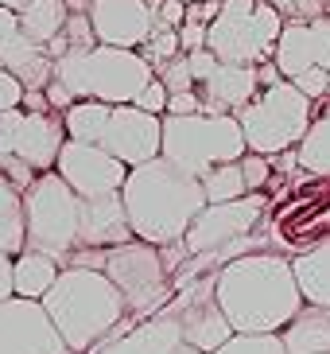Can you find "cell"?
<instances>
[{
	"mask_svg": "<svg viewBox=\"0 0 330 354\" xmlns=\"http://www.w3.org/2000/svg\"><path fill=\"white\" fill-rule=\"evenodd\" d=\"M217 304L229 315L233 331L280 335L307 300L295 281L291 257L272 250H253L217 269Z\"/></svg>",
	"mask_w": 330,
	"mask_h": 354,
	"instance_id": "cell-1",
	"label": "cell"
},
{
	"mask_svg": "<svg viewBox=\"0 0 330 354\" xmlns=\"http://www.w3.org/2000/svg\"><path fill=\"white\" fill-rule=\"evenodd\" d=\"M124 210L133 222V234L155 245H175L186 238L191 222L206 207L202 179L171 164L167 156H155L148 164H136L124 179Z\"/></svg>",
	"mask_w": 330,
	"mask_h": 354,
	"instance_id": "cell-2",
	"label": "cell"
},
{
	"mask_svg": "<svg viewBox=\"0 0 330 354\" xmlns=\"http://www.w3.org/2000/svg\"><path fill=\"white\" fill-rule=\"evenodd\" d=\"M43 308L51 312L55 327L74 354H93L128 315L124 292L101 269H86V265H66L51 292L43 296Z\"/></svg>",
	"mask_w": 330,
	"mask_h": 354,
	"instance_id": "cell-3",
	"label": "cell"
},
{
	"mask_svg": "<svg viewBox=\"0 0 330 354\" xmlns=\"http://www.w3.org/2000/svg\"><path fill=\"white\" fill-rule=\"evenodd\" d=\"M66 265H86V269H101L128 300V312L148 319L167 300L175 296V269L167 261L164 245L144 238H128L121 245H101V250H74Z\"/></svg>",
	"mask_w": 330,
	"mask_h": 354,
	"instance_id": "cell-4",
	"label": "cell"
},
{
	"mask_svg": "<svg viewBox=\"0 0 330 354\" xmlns=\"http://www.w3.org/2000/svg\"><path fill=\"white\" fill-rule=\"evenodd\" d=\"M55 78L70 90L74 102L97 97L109 105H124L140 97V90L155 78V66L133 47L93 43V47H74L62 59H55Z\"/></svg>",
	"mask_w": 330,
	"mask_h": 354,
	"instance_id": "cell-5",
	"label": "cell"
},
{
	"mask_svg": "<svg viewBox=\"0 0 330 354\" xmlns=\"http://www.w3.org/2000/svg\"><path fill=\"white\" fill-rule=\"evenodd\" d=\"M249 152L245 129L237 113H164V152L171 164H179L191 176H206L210 167L241 160Z\"/></svg>",
	"mask_w": 330,
	"mask_h": 354,
	"instance_id": "cell-6",
	"label": "cell"
},
{
	"mask_svg": "<svg viewBox=\"0 0 330 354\" xmlns=\"http://www.w3.org/2000/svg\"><path fill=\"white\" fill-rule=\"evenodd\" d=\"M241 129H245L249 152H264V156H280L291 152L307 136L311 121H315V102L303 94L291 78L264 86L253 102L237 113Z\"/></svg>",
	"mask_w": 330,
	"mask_h": 354,
	"instance_id": "cell-7",
	"label": "cell"
},
{
	"mask_svg": "<svg viewBox=\"0 0 330 354\" xmlns=\"http://www.w3.org/2000/svg\"><path fill=\"white\" fill-rule=\"evenodd\" d=\"M23 218H28V245L47 250L66 265L78 250V230H82V195L66 183V179L47 167L35 176L23 191Z\"/></svg>",
	"mask_w": 330,
	"mask_h": 354,
	"instance_id": "cell-8",
	"label": "cell"
},
{
	"mask_svg": "<svg viewBox=\"0 0 330 354\" xmlns=\"http://www.w3.org/2000/svg\"><path fill=\"white\" fill-rule=\"evenodd\" d=\"M284 16L269 0H222V12L210 24L206 47L222 63H249L260 66L276 55Z\"/></svg>",
	"mask_w": 330,
	"mask_h": 354,
	"instance_id": "cell-9",
	"label": "cell"
},
{
	"mask_svg": "<svg viewBox=\"0 0 330 354\" xmlns=\"http://www.w3.org/2000/svg\"><path fill=\"white\" fill-rule=\"evenodd\" d=\"M66 145V125L59 109H0V156H16L35 171L59 164V152Z\"/></svg>",
	"mask_w": 330,
	"mask_h": 354,
	"instance_id": "cell-10",
	"label": "cell"
},
{
	"mask_svg": "<svg viewBox=\"0 0 330 354\" xmlns=\"http://www.w3.org/2000/svg\"><path fill=\"white\" fill-rule=\"evenodd\" d=\"M264 210H269V195L264 191H249V195L229 198V203H206L183 238L186 253H210L237 238L257 234V226L264 222Z\"/></svg>",
	"mask_w": 330,
	"mask_h": 354,
	"instance_id": "cell-11",
	"label": "cell"
},
{
	"mask_svg": "<svg viewBox=\"0 0 330 354\" xmlns=\"http://www.w3.org/2000/svg\"><path fill=\"white\" fill-rule=\"evenodd\" d=\"M171 312H179V323H183V343L198 346V351L214 354L222 343L233 339V323L229 315L222 312V304H217V272H206V277H198V281L183 284V288L167 300Z\"/></svg>",
	"mask_w": 330,
	"mask_h": 354,
	"instance_id": "cell-12",
	"label": "cell"
},
{
	"mask_svg": "<svg viewBox=\"0 0 330 354\" xmlns=\"http://www.w3.org/2000/svg\"><path fill=\"white\" fill-rule=\"evenodd\" d=\"M0 354H74L43 300L12 296L0 304Z\"/></svg>",
	"mask_w": 330,
	"mask_h": 354,
	"instance_id": "cell-13",
	"label": "cell"
},
{
	"mask_svg": "<svg viewBox=\"0 0 330 354\" xmlns=\"http://www.w3.org/2000/svg\"><path fill=\"white\" fill-rule=\"evenodd\" d=\"M55 171H59V176L66 179L82 198H97V195H113V191H121L133 167L124 164L121 156H113L109 148L66 136Z\"/></svg>",
	"mask_w": 330,
	"mask_h": 354,
	"instance_id": "cell-14",
	"label": "cell"
},
{
	"mask_svg": "<svg viewBox=\"0 0 330 354\" xmlns=\"http://www.w3.org/2000/svg\"><path fill=\"white\" fill-rule=\"evenodd\" d=\"M101 148H109L113 156H121L128 167L148 164L164 152V117L140 109L136 102L113 105L109 129L101 136Z\"/></svg>",
	"mask_w": 330,
	"mask_h": 354,
	"instance_id": "cell-15",
	"label": "cell"
},
{
	"mask_svg": "<svg viewBox=\"0 0 330 354\" xmlns=\"http://www.w3.org/2000/svg\"><path fill=\"white\" fill-rule=\"evenodd\" d=\"M90 24L97 43L140 51L159 24V12H155V0H93Z\"/></svg>",
	"mask_w": 330,
	"mask_h": 354,
	"instance_id": "cell-16",
	"label": "cell"
},
{
	"mask_svg": "<svg viewBox=\"0 0 330 354\" xmlns=\"http://www.w3.org/2000/svg\"><path fill=\"white\" fill-rule=\"evenodd\" d=\"M0 66H8L28 90H47L55 78V55L31 39L20 24V12L0 4Z\"/></svg>",
	"mask_w": 330,
	"mask_h": 354,
	"instance_id": "cell-17",
	"label": "cell"
},
{
	"mask_svg": "<svg viewBox=\"0 0 330 354\" xmlns=\"http://www.w3.org/2000/svg\"><path fill=\"white\" fill-rule=\"evenodd\" d=\"M272 59L284 78H300L307 71H330V12L319 20L284 24Z\"/></svg>",
	"mask_w": 330,
	"mask_h": 354,
	"instance_id": "cell-18",
	"label": "cell"
},
{
	"mask_svg": "<svg viewBox=\"0 0 330 354\" xmlns=\"http://www.w3.org/2000/svg\"><path fill=\"white\" fill-rule=\"evenodd\" d=\"M260 90H264L260 86V66H249V63H217L198 82L206 113H241Z\"/></svg>",
	"mask_w": 330,
	"mask_h": 354,
	"instance_id": "cell-19",
	"label": "cell"
},
{
	"mask_svg": "<svg viewBox=\"0 0 330 354\" xmlns=\"http://www.w3.org/2000/svg\"><path fill=\"white\" fill-rule=\"evenodd\" d=\"M183 346V323L179 312L171 308H159L155 315L140 319L133 331L117 335L109 343H101L93 354H175Z\"/></svg>",
	"mask_w": 330,
	"mask_h": 354,
	"instance_id": "cell-20",
	"label": "cell"
},
{
	"mask_svg": "<svg viewBox=\"0 0 330 354\" xmlns=\"http://www.w3.org/2000/svg\"><path fill=\"white\" fill-rule=\"evenodd\" d=\"M136 238L128 210H124V195H97L82 198V230H78V250H101V245H121V241Z\"/></svg>",
	"mask_w": 330,
	"mask_h": 354,
	"instance_id": "cell-21",
	"label": "cell"
},
{
	"mask_svg": "<svg viewBox=\"0 0 330 354\" xmlns=\"http://www.w3.org/2000/svg\"><path fill=\"white\" fill-rule=\"evenodd\" d=\"M288 354H330V308L303 304L295 319L280 331Z\"/></svg>",
	"mask_w": 330,
	"mask_h": 354,
	"instance_id": "cell-22",
	"label": "cell"
},
{
	"mask_svg": "<svg viewBox=\"0 0 330 354\" xmlns=\"http://www.w3.org/2000/svg\"><path fill=\"white\" fill-rule=\"evenodd\" d=\"M66 269L55 253L47 250H35V245H28V250L16 253V296H28V300H43L47 292H51V284L59 281V272Z\"/></svg>",
	"mask_w": 330,
	"mask_h": 354,
	"instance_id": "cell-23",
	"label": "cell"
},
{
	"mask_svg": "<svg viewBox=\"0 0 330 354\" xmlns=\"http://www.w3.org/2000/svg\"><path fill=\"white\" fill-rule=\"evenodd\" d=\"M291 265H295V281H300L303 300L330 308V238L303 253H295Z\"/></svg>",
	"mask_w": 330,
	"mask_h": 354,
	"instance_id": "cell-24",
	"label": "cell"
},
{
	"mask_svg": "<svg viewBox=\"0 0 330 354\" xmlns=\"http://www.w3.org/2000/svg\"><path fill=\"white\" fill-rule=\"evenodd\" d=\"M66 20H70V4L66 0H31L20 8V24L31 39L51 51V43L62 39L66 32Z\"/></svg>",
	"mask_w": 330,
	"mask_h": 354,
	"instance_id": "cell-25",
	"label": "cell"
},
{
	"mask_svg": "<svg viewBox=\"0 0 330 354\" xmlns=\"http://www.w3.org/2000/svg\"><path fill=\"white\" fill-rule=\"evenodd\" d=\"M0 250H28V218H23V191L0 171Z\"/></svg>",
	"mask_w": 330,
	"mask_h": 354,
	"instance_id": "cell-26",
	"label": "cell"
},
{
	"mask_svg": "<svg viewBox=\"0 0 330 354\" xmlns=\"http://www.w3.org/2000/svg\"><path fill=\"white\" fill-rule=\"evenodd\" d=\"M109 117H113V105H109V102L78 97L70 109H62V125H66V136H74V140L101 145L105 129H109Z\"/></svg>",
	"mask_w": 330,
	"mask_h": 354,
	"instance_id": "cell-27",
	"label": "cell"
},
{
	"mask_svg": "<svg viewBox=\"0 0 330 354\" xmlns=\"http://www.w3.org/2000/svg\"><path fill=\"white\" fill-rule=\"evenodd\" d=\"M295 164H300L303 171H311V176L330 179V102H327L322 113H315L307 136L295 145Z\"/></svg>",
	"mask_w": 330,
	"mask_h": 354,
	"instance_id": "cell-28",
	"label": "cell"
},
{
	"mask_svg": "<svg viewBox=\"0 0 330 354\" xmlns=\"http://www.w3.org/2000/svg\"><path fill=\"white\" fill-rule=\"evenodd\" d=\"M202 187H206V203H229V198L249 195L245 171H241V160H229V164H217L202 176Z\"/></svg>",
	"mask_w": 330,
	"mask_h": 354,
	"instance_id": "cell-29",
	"label": "cell"
},
{
	"mask_svg": "<svg viewBox=\"0 0 330 354\" xmlns=\"http://www.w3.org/2000/svg\"><path fill=\"white\" fill-rule=\"evenodd\" d=\"M140 55H144V59H148L152 66H159V63H167V59L183 55V39H179V28H171V24H155V32L144 39Z\"/></svg>",
	"mask_w": 330,
	"mask_h": 354,
	"instance_id": "cell-30",
	"label": "cell"
},
{
	"mask_svg": "<svg viewBox=\"0 0 330 354\" xmlns=\"http://www.w3.org/2000/svg\"><path fill=\"white\" fill-rule=\"evenodd\" d=\"M214 354H288V346H284V339H280L276 331L269 335H233L229 343H222Z\"/></svg>",
	"mask_w": 330,
	"mask_h": 354,
	"instance_id": "cell-31",
	"label": "cell"
},
{
	"mask_svg": "<svg viewBox=\"0 0 330 354\" xmlns=\"http://www.w3.org/2000/svg\"><path fill=\"white\" fill-rule=\"evenodd\" d=\"M155 78H159V82H164L167 90H171V94H179V90H198L195 71H191V59H186V51L155 66Z\"/></svg>",
	"mask_w": 330,
	"mask_h": 354,
	"instance_id": "cell-32",
	"label": "cell"
},
{
	"mask_svg": "<svg viewBox=\"0 0 330 354\" xmlns=\"http://www.w3.org/2000/svg\"><path fill=\"white\" fill-rule=\"evenodd\" d=\"M269 4L288 24H295V20H319V16H327V12H330V0H269Z\"/></svg>",
	"mask_w": 330,
	"mask_h": 354,
	"instance_id": "cell-33",
	"label": "cell"
},
{
	"mask_svg": "<svg viewBox=\"0 0 330 354\" xmlns=\"http://www.w3.org/2000/svg\"><path fill=\"white\" fill-rule=\"evenodd\" d=\"M241 171H245L249 191H264V183L272 179V156H264V152H245L241 156Z\"/></svg>",
	"mask_w": 330,
	"mask_h": 354,
	"instance_id": "cell-34",
	"label": "cell"
},
{
	"mask_svg": "<svg viewBox=\"0 0 330 354\" xmlns=\"http://www.w3.org/2000/svg\"><path fill=\"white\" fill-rule=\"evenodd\" d=\"M167 102H171V90H167L159 78H152V82L140 90V97H136V105H140V109H148V113H159V117L167 113Z\"/></svg>",
	"mask_w": 330,
	"mask_h": 354,
	"instance_id": "cell-35",
	"label": "cell"
},
{
	"mask_svg": "<svg viewBox=\"0 0 330 354\" xmlns=\"http://www.w3.org/2000/svg\"><path fill=\"white\" fill-rule=\"evenodd\" d=\"M23 97H28V86L8 66H0V109H16V105H23Z\"/></svg>",
	"mask_w": 330,
	"mask_h": 354,
	"instance_id": "cell-36",
	"label": "cell"
},
{
	"mask_svg": "<svg viewBox=\"0 0 330 354\" xmlns=\"http://www.w3.org/2000/svg\"><path fill=\"white\" fill-rule=\"evenodd\" d=\"M16 296V253L0 250V304Z\"/></svg>",
	"mask_w": 330,
	"mask_h": 354,
	"instance_id": "cell-37",
	"label": "cell"
},
{
	"mask_svg": "<svg viewBox=\"0 0 330 354\" xmlns=\"http://www.w3.org/2000/svg\"><path fill=\"white\" fill-rule=\"evenodd\" d=\"M206 35H210V28H206V24H195V20H183V28H179L183 51H198V47H206Z\"/></svg>",
	"mask_w": 330,
	"mask_h": 354,
	"instance_id": "cell-38",
	"label": "cell"
},
{
	"mask_svg": "<svg viewBox=\"0 0 330 354\" xmlns=\"http://www.w3.org/2000/svg\"><path fill=\"white\" fill-rule=\"evenodd\" d=\"M222 12V0H191L186 4V20H195V24H214V16Z\"/></svg>",
	"mask_w": 330,
	"mask_h": 354,
	"instance_id": "cell-39",
	"label": "cell"
},
{
	"mask_svg": "<svg viewBox=\"0 0 330 354\" xmlns=\"http://www.w3.org/2000/svg\"><path fill=\"white\" fill-rule=\"evenodd\" d=\"M198 109H202V94L198 90H179L167 102V113H198Z\"/></svg>",
	"mask_w": 330,
	"mask_h": 354,
	"instance_id": "cell-40",
	"label": "cell"
},
{
	"mask_svg": "<svg viewBox=\"0 0 330 354\" xmlns=\"http://www.w3.org/2000/svg\"><path fill=\"white\" fill-rule=\"evenodd\" d=\"M0 4H4V8H16V12H20L23 4H31V0H0Z\"/></svg>",
	"mask_w": 330,
	"mask_h": 354,
	"instance_id": "cell-41",
	"label": "cell"
},
{
	"mask_svg": "<svg viewBox=\"0 0 330 354\" xmlns=\"http://www.w3.org/2000/svg\"><path fill=\"white\" fill-rule=\"evenodd\" d=\"M175 354H206V351H198V346H191V343H183V346H179V351Z\"/></svg>",
	"mask_w": 330,
	"mask_h": 354,
	"instance_id": "cell-42",
	"label": "cell"
},
{
	"mask_svg": "<svg viewBox=\"0 0 330 354\" xmlns=\"http://www.w3.org/2000/svg\"><path fill=\"white\" fill-rule=\"evenodd\" d=\"M186 4H191V0H186Z\"/></svg>",
	"mask_w": 330,
	"mask_h": 354,
	"instance_id": "cell-43",
	"label": "cell"
}]
</instances>
